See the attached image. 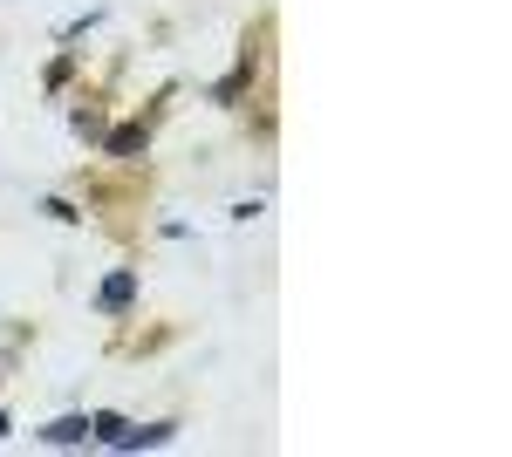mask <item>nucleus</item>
<instances>
[{
    "label": "nucleus",
    "mask_w": 512,
    "mask_h": 457,
    "mask_svg": "<svg viewBox=\"0 0 512 457\" xmlns=\"http://www.w3.org/2000/svg\"><path fill=\"white\" fill-rule=\"evenodd\" d=\"M41 212H48V219H62V226H76V219H82L69 198H41Z\"/></svg>",
    "instance_id": "nucleus-7"
},
{
    "label": "nucleus",
    "mask_w": 512,
    "mask_h": 457,
    "mask_svg": "<svg viewBox=\"0 0 512 457\" xmlns=\"http://www.w3.org/2000/svg\"><path fill=\"white\" fill-rule=\"evenodd\" d=\"M69 123H76V137H89V144L103 137V116H96V110H76V116H69Z\"/></svg>",
    "instance_id": "nucleus-6"
},
{
    "label": "nucleus",
    "mask_w": 512,
    "mask_h": 457,
    "mask_svg": "<svg viewBox=\"0 0 512 457\" xmlns=\"http://www.w3.org/2000/svg\"><path fill=\"white\" fill-rule=\"evenodd\" d=\"M82 437H89V417H55L41 430V444H82Z\"/></svg>",
    "instance_id": "nucleus-5"
},
{
    "label": "nucleus",
    "mask_w": 512,
    "mask_h": 457,
    "mask_svg": "<svg viewBox=\"0 0 512 457\" xmlns=\"http://www.w3.org/2000/svg\"><path fill=\"white\" fill-rule=\"evenodd\" d=\"M144 144H151L144 123H117V130H103V151H110V157H137Z\"/></svg>",
    "instance_id": "nucleus-3"
},
{
    "label": "nucleus",
    "mask_w": 512,
    "mask_h": 457,
    "mask_svg": "<svg viewBox=\"0 0 512 457\" xmlns=\"http://www.w3.org/2000/svg\"><path fill=\"white\" fill-rule=\"evenodd\" d=\"M246 82H253V48H246V55H239V69L226 82H212V103H233L239 89H246Z\"/></svg>",
    "instance_id": "nucleus-4"
},
{
    "label": "nucleus",
    "mask_w": 512,
    "mask_h": 457,
    "mask_svg": "<svg viewBox=\"0 0 512 457\" xmlns=\"http://www.w3.org/2000/svg\"><path fill=\"white\" fill-rule=\"evenodd\" d=\"M130 301H137V273L123 267V273H110V280H103V294H96V307H103V314H123Z\"/></svg>",
    "instance_id": "nucleus-2"
},
{
    "label": "nucleus",
    "mask_w": 512,
    "mask_h": 457,
    "mask_svg": "<svg viewBox=\"0 0 512 457\" xmlns=\"http://www.w3.org/2000/svg\"><path fill=\"white\" fill-rule=\"evenodd\" d=\"M171 430H178V423H144V430H137V423H123L110 451H158V444H171Z\"/></svg>",
    "instance_id": "nucleus-1"
}]
</instances>
